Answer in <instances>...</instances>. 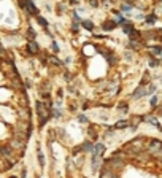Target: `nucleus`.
I'll list each match as a JSON object with an SVG mask.
<instances>
[{"label":"nucleus","mask_w":162,"mask_h":178,"mask_svg":"<svg viewBox=\"0 0 162 178\" xmlns=\"http://www.w3.org/2000/svg\"><path fill=\"white\" fill-rule=\"evenodd\" d=\"M160 65H162V58H160Z\"/></svg>","instance_id":"nucleus-36"},{"label":"nucleus","mask_w":162,"mask_h":178,"mask_svg":"<svg viewBox=\"0 0 162 178\" xmlns=\"http://www.w3.org/2000/svg\"><path fill=\"white\" fill-rule=\"evenodd\" d=\"M26 38L29 40V41L35 38V30L32 29V27H29V29H27V37H26Z\"/></svg>","instance_id":"nucleus-23"},{"label":"nucleus","mask_w":162,"mask_h":178,"mask_svg":"<svg viewBox=\"0 0 162 178\" xmlns=\"http://www.w3.org/2000/svg\"><path fill=\"white\" fill-rule=\"evenodd\" d=\"M145 96H148V88H145L143 84H140V86L133 91V94H132V97H133V100H138V99H142V97H145Z\"/></svg>","instance_id":"nucleus-5"},{"label":"nucleus","mask_w":162,"mask_h":178,"mask_svg":"<svg viewBox=\"0 0 162 178\" xmlns=\"http://www.w3.org/2000/svg\"><path fill=\"white\" fill-rule=\"evenodd\" d=\"M124 58L129 59V61H132V53H130V51H126V53H124Z\"/></svg>","instance_id":"nucleus-33"},{"label":"nucleus","mask_w":162,"mask_h":178,"mask_svg":"<svg viewBox=\"0 0 162 178\" xmlns=\"http://www.w3.org/2000/svg\"><path fill=\"white\" fill-rule=\"evenodd\" d=\"M135 8L133 5H130V3H127V2H122L121 3V11L124 13V15H127V16H130V11Z\"/></svg>","instance_id":"nucleus-9"},{"label":"nucleus","mask_w":162,"mask_h":178,"mask_svg":"<svg viewBox=\"0 0 162 178\" xmlns=\"http://www.w3.org/2000/svg\"><path fill=\"white\" fill-rule=\"evenodd\" d=\"M57 11H59V15H62V13L65 11V5L62 3V2H59V3H57Z\"/></svg>","instance_id":"nucleus-28"},{"label":"nucleus","mask_w":162,"mask_h":178,"mask_svg":"<svg viewBox=\"0 0 162 178\" xmlns=\"http://www.w3.org/2000/svg\"><path fill=\"white\" fill-rule=\"evenodd\" d=\"M150 54L153 56V58H156V59H160L162 58V48L160 46H153L150 49Z\"/></svg>","instance_id":"nucleus-10"},{"label":"nucleus","mask_w":162,"mask_h":178,"mask_svg":"<svg viewBox=\"0 0 162 178\" xmlns=\"http://www.w3.org/2000/svg\"><path fill=\"white\" fill-rule=\"evenodd\" d=\"M102 166V156H97V154H92V170L97 172Z\"/></svg>","instance_id":"nucleus-7"},{"label":"nucleus","mask_w":162,"mask_h":178,"mask_svg":"<svg viewBox=\"0 0 162 178\" xmlns=\"http://www.w3.org/2000/svg\"><path fill=\"white\" fill-rule=\"evenodd\" d=\"M26 56H35V54H40L41 49H40V45L37 43L35 40H30L27 41V48H26Z\"/></svg>","instance_id":"nucleus-2"},{"label":"nucleus","mask_w":162,"mask_h":178,"mask_svg":"<svg viewBox=\"0 0 162 178\" xmlns=\"http://www.w3.org/2000/svg\"><path fill=\"white\" fill-rule=\"evenodd\" d=\"M35 21H37V23L40 24V27H43V29H48V21L43 18V16H37V18H35Z\"/></svg>","instance_id":"nucleus-17"},{"label":"nucleus","mask_w":162,"mask_h":178,"mask_svg":"<svg viewBox=\"0 0 162 178\" xmlns=\"http://www.w3.org/2000/svg\"><path fill=\"white\" fill-rule=\"evenodd\" d=\"M78 30H80V23H73L72 24V32L73 33H78Z\"/></svg>","instance_id":"nucleus-29"},{"label":"nucleus","mask_w":162,"mask_h":178,"mask_svg":"<svg viewBox=\"0 0 162 178\" xmlns=\"http://www.w3.org/2000/svg\"><path fill=\"white\" fill-rule=\"evenodd\" d=\"M100 178H118V175L115 173V170H111V169H105L103 172H102V176Z\"/></svg>","instance_id":"nucleus-13"},{"label":"nucleus","mask_w":162,"mask_h":178,"mask_svg":"<svg viewBox=\"0 0 162 178\" xmlns=\"http://www.w3.org/2000/svg\"><path fill=\"white\" fill-rule=\"evenodd\" d=\"M51 48H53V53H56V54H57V53H59V46H57V43H56V41H54V40L51 41Z\"/></svg>","instance_id":"nucleus-32"},{"label":"nucleus","mask_w":162,"mask_h":178,"mask_svg":"<svg viewBox=\"0 0 162 178\" xmlns=\"http://www.w3.org/2000/svg\"><path fill=\"white\" fill-rule=\"evenodd\" d=\"M22 11H26L29 16H33V18H37L38 16V8L35 6V3H33V0H26V6H24V10Z\"/></svg>","instance_id":"nucleus-3"},{"label":"nucleus","mask_w":162,"mask_h":178,"mask_svg":"<svg viewBox=\"0 0 162 178\" xmlns=\"http://www.w3.org/2000/svg\"><path fill=\"white\" fill-rule=\"evenodd\" d=\"M133 29H135V27H133V24H132V23H126V24L122 26V32H124V33H127V35H129Z\"/></svg>","instance_id":"nucleus-19"},{"label":"nucleus","mask_w":162,"mask_h":178,"mask_svg":"<svg viewBox=\"0 0 162 178\" xmlns=\"http://www.w3.org/2000/svg\"><path fill=\"white\" fill-rule=\"evenodd\" d=\"M81 26H83L86 30H89V32H94V29H95V24H94L91 19H84L83 23H81Z\"/></svg>","instance_id":"nucleus-12"},{"label":"nucleus","mask_w":162,"mask_h":178,"mask_svg":"<svg viewBox=\"0 0 162 178\" xmlns=\"http://www.w3.org/2000/svg\"><path fill=\"white\" fill-rule=\"evenodd\" d=\"M48 62L53 64V65H56V67H60V65H62V61L57 59L56 56H49V58H48Z\"/></svg>","instance_id":"nucleus-16"},{"label":"nucleus","mask_w":162,"mask_h":178,"mask_svg":"<svg viewBox=\"0 0 162 178\" xmlns=\"http://www.w3.org/2000/svg\"><path fill=\"white\" fill-rule=\"evenodd\" d=\"M146 83H150V73H148V72H146V73L143 75V80L140 81V84H143V86H145Z\"/></svg>","instance_id":"nucleus-26"},{"label":"nucleus","mask_w":162,"mask_h":178,"mask_svg":"<svg viewBox=\"0 0 162 178\" xmlns=\"http://www.w3.org/2000/svg\"><path fill=\"white\" fill-rule=\"evenodd\" d=\"M145 19H146V24H148V26L156 24V21H157V15H154V13H151V15H148Z\"/></svg>","instance_id":"nucleus-15"},{"label":"nucleus","mask_w":162,"mask_h":178,"mask_svg":"<svg viewBox=\"0 0 162 178\" xmlns=\"http://www.w3.org/2000/svg\"><path fill=\"white\" fill-rule=\"evenodd\" d=\"M143 121L145 123H150V124H154L157 127V129H160V124H159V121H157V118L156 116H153V115H146V116H143Z\"/></svg>","instance_id":"nucleus-6"},{"label":"nucleus","mask_w":162,"mask_h":178,"mask_svg":"<svg viewBox=\"0 0 162 178\" xmlns=\"http://www.w3.org/2000/svg\"><path fill=\"white\" fill-rule=\"evenodd\" d=\"M157 103H159V97H157L156 94H154V96L150 99V105L153 106V108H156V106H157Z\"/></svg>","instance_id":"nucleus-21"},{"label":"nucleus","mask_w":162,"mask_h":178,"mask_svg":"<svg viewBox=\"0 0 162 178\" xmlns=\"http://www.w3.org/2000/svg\"><path fill=\"white\" fill-rule=\"evenodd\" d=\"M72 18H73V21H75V23H83V21H81V18H80V15H78V13H76V11H73V13H72Z\"/></svg>","instance_id":"nucleus-27"},{"label":"nucleus","mask_w":162,"mask_h":178,"mask_svg":"<svg viewBox=\"0 0 162 178\" xmlns=\"http://www.w3.org/2000/svg\"><path fill=\"white\" fill-rule=\"evenodd\" d=\"M89 6H92V8H98L100 3H98V0H89Z\"/></svg>","instance_id":"nucleus-30"},{"label":"nucleus","mask_w":162,"mask_h":178,"mask_svg":"<svg viewBox=\"0 0 162 178\" xmlns=\"http://www.w3.org/2000/svg\"><path fill=\"white\" fill-rule=\"evenodd\" d=\"M38 161H40V166L45 167V158H43V153L38 151Z\"/></svg>","instance_id":"nucleus-31"},{"label":"nucleus","mask_w":162,"mask_h":178,"mask_svg":"<svg viewBox=\"0 0 162 178\" xmlns=\"http://www.w3.org/2000/svg\"><path fill=\"white\" fill-rule=\"evenodd\" d=\"M78 121H80V123H83V124H88L89 123V118L86 115H78Z\"/></svg>","instance_id":"nucleus-24"},{"label":"nucleus","mask_w":162,"mask_h":178,"mask_svg":"<svg viewBox=\"0 0 162 178\" xmlns=\"http://www.w3.org/2000/svg\"><path fill=\"white\" fill-rule=\"evenodd\" d=\"M10 178H16V176H10Z\"/></svg>","instance_id":"nucleus-37"},{"label":"nucleus","mask_w":162,"mask_h":178,"mask_svg":"<svg viewBox=\"0 0 162 178\" xmlns=\"http://www.w3.org/2000/svg\"><path fill=\"white\" fill-rule=\"evenodd\" d=\"M113 127H115V129H118V131H122V129H126V127H130V123L127 119H121V121H118Z\"/></svg>","instance_id":"nucleus-11"},{"label":"nucleus","mask_w":162,"mask_h":178,"mask_svg":"<svg viewBox=\"0 0 162 178\" xmlns=\"http://www.w3.org/2000/svg\"><path fill=\"white\" fill-rule=\"evenodd\" d=\"M148 153L153 158H162V141L159 138H151L148 141Z\"/></svg>","instance_id":"nucleus-1"},{"label":"nucleus","mask_w":162,"mask_h":178,"mask_svg":"<svg viewBox=\"0 0 162 178\" xmlns=\"http://www.w3.org/2000/svg\"><path fill=\"white\" fill-rule=\"evenodd\" d=\"M105 145L103 143H95L94 145V149H92V154H97V156H103V153H105Z\"/></svg>","instance_id":"nucleus-8"},{"label":"nucleus","mask_w":162,"mask_h":178,"mask_svg":"<svg viewBox=\"0 0 162 178\" xmlns=\"http://www.w3.org/2000/svg\"><path fill=\"white\" fill-rule=\"evenodd\" d=\"M62 96H64V91H62V89H59V91H57V97L60 99Z\"/></svg>","instance_id":"nucleus-34"},{"label":"nucleus","mask_w":162,"mask_h":178,"mask_svg":"<svg viewBox=\"0 0 162 178\" xmlns=\"http://www.w3.org/2000/svg\"><path fill=\"white\" fill-rule=\"evenodd\" d=\"M156 91H157V86H156V84H150V86H148V94H150V96H154V94H156Z\"/></svg>","instance_id":"nucleus-22"},{"label":"nucleus","mask_w":162,"mask_h":178,"mask_svg":"<svg viewBox=\"0 0 162 178\" xmlns=\"http://www.w3.org/2000/svg\"><path fill=\"white\" fill-rule=\"evenodd\" d=\"M159 80H160V83H162V75H160V76H159Z\"/></svg>","instance_id":"nucleus-35"},{"label":"nucleus","mask_w":162,"mask_h":178,"mask_svg":"<svg viewBox=\"0 0 162 178\" xmlns=\"http://www.w3.org/2000/svg\"><path fill=\"white\" fill-rule=\"evenodd\" d=\"M118 108L121 110V116H122L124 113H127V110H129V103H127V102H119V103H118Z\"/></svg>","instance_id":"nucleus-18"},{"label":"nucleus","mask_w":162,"mask_h":178,"mask_svg":"<svg viewBox=\"0 0 162 178\" xmlns=\"http://www.w3.org/2000/svg\"><path fill=\"white\" fill-rule=\"evenodd\" d=\"M97 127L95 126H89L88 129V135H89V140H97Z\"/></svg>","instance_id":"nucleus-14"},{"label":"nucleus","mask_w":162,"mask_h":178,"mask_svg":"<svg viewBox=\"0 0 162 178\" xmlns=\"http://www.w3.org/2000/svg\"><path fill=\"white\" fill-rule=\"evenodd\" d=\"M100 27H102V30H105V32H111V30H115L118 27V24H116L115 19H105Z\"/></svg>","instance_id":"nucleus-4"},{"label":"nucleus","mask_w":162,"mask_h":178,"mask_svg":"<svg viewBox=\"0 0 162 178\" xmlns=\"http://www.w3.org/2000/svg\"><path fill=\"white\" fill-rule=\"evenodd\" d=\"M148 65H150L151 68H156V67L160 65V62H159L156 58H150V61H148Z\"/></svg>","instance_id":"nucleus-20"},{"label":"nucleus","mask_w":162,"mask_h":178,"mask_svg":"<svg viewBox=\"0 0 162 178\" xmlns=\"http://www.w3.org/2000/svg\"><path fill=\"white\" fill-rule=\"evenodd\" d=\"M53 116H54L56 119H59V118L62 116V111H60L59 108H53Z\"/></svg>","instance_id":"nucleus-25"}]
</instances>
